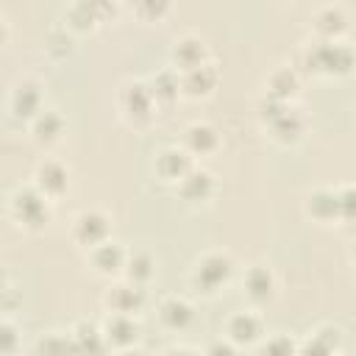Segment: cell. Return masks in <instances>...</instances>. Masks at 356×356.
Wrapping results in <instances>:
<instances>
[{"label": "cell", "mask_w": 356, "mask_h": 356, "mask_svg": "<svg viewBox=\"0 0 356 356\" xmlns=\"http://www.w3.org/2000/svg\"><path fill=\"white\" fill-rule=\"evenodd\" d=\"M3 334H0V339H3V353L6 356H14V350H17V325L11 323V317H6L3 320V328H0Z\"/></svg>", "instance_id": "obj_33"}, {"label": "cell", "mask_w": 356, "mask_h": 356, "mask_svg": "<svg viewBox=\"0 0 356 356\" xmlns=\"http://www.w3.org/2000/svg\"><path fill=\"white\" fill-rule=\"evenodd\" d=\"M161 356H203V353H197V350H192V348H186V345H172V348H167Z\"/></svg>", "instance_id": "obj_36"}, {"label": "cell", "mask_w": 356, "mask_h": 356, "mask_svg": "<svg viewBox=\"0 0 356 356\" xmlns=\"http://www.w3.org/2000/svg\"><path fill=\"white\" fill-rule=\"evenodd\" d=\"M125 261H128V250L117 239H108V242H103V245H97L86 253V264H92V270L97 275H106V278L122 275Z\"/></svg>", "instance_id": "obj_13"}, {"label": "cell", "mask_w": 356, "mask_h": 356, "mask_svg": "<svg viewBox=\"0 0 356 356\" xmlns=\"http://www.w3.org/2000/svg\"><path fill=\"white\" fill-rule=\"evenodd\" d=\"M345 28H348V17L342 6H320L312 14V31L317 33V42H339Z\"/></svg>", "instance_id": "obj_18"}, {"label": "cell", "mask_w": 356, "mask_h": 356, "mask_svg": "<svg viewBox=\"0 0 356 356\" xmlns=\"http://www.w3.org/2000/svg\"><path fill=\"white\" fill-rule=\"evenodd\" d=\"M147 86H150L156 103H164V106H167V103H172V100L181 97V75H178L172 67L159 70V72L147 81Z\"/></svg>", "instance_id": "obj_27"}, {"label": "cell", "mask_w": 356, "mask_h": 356, "mask_svg": "<svg viewBox=\"0 0 356 356\" xmlns=\"http://www.w3.org/2000/svg\"><path fill=\"white\" fill-rule=\"evenodd\" d=\"M356 64V53L345 42H314L306 50V67L320 75H345Z\"/></svg>", "instance_id": "obj_4"}, {"label": "cell", "mask_w": 356, "mask_h": 356, "mask_svg": "<svg viewBox=\"0 0 356 356\" xmlns=\"http://www.w3.org/2000/svg\"><path fill=\"white\" fill-rule=\"evenodd\" d=\"M181 147H184L192 159L211 156V153L220 147V134H217V128L209 125V122H189V125L184 128Z\"/></svg>", "instance_id": "obj_15"}, {"label": "cell", "mask_w": 356, "mask_h": 356, "mask_svg": "<svg viewBox=\"0 0 356 356\" xmlns=\"http://www.w3.org/2000/svg\"><path fill=\"white\" fill-rule=\"evenodd\" d=\"M181 75V95L184 97H209L214 89H217V81H220V72L214 67V61H206L195 70H186V72H178Z\"/></svg>", "instance_id": "obj_16"}, {"label": "cell", "mask_w": 356, "mask_h": 356, "mask_svg": "<svg viewBox=\"0 0 356 356\" xmlns=\"http://www.w3.org/2000/svg\"><path fill=\"white\" fill-rule=\"evenodd\" d=\"M147 295H145V286H136L131 281H117V284H108V289L103 292V306L108 314H134L142 312Z\"/></svg>", "instance_id": "obj_10"}, {"label": "cell", "mask_w": 356, "mask_h": 356, "mask_svg": "<svg viewBox=\"0 0 356 356\" xmlns=\"http://www.w3.org/2000/svg\"><path fill=\"white\" fill-rule=\"evenodd\" d=\"M350 261H353V267H356V245H353V250H350Z\"/></svg>", "instance_id": "obj_38"}, {"label": "cell", "mask_w": 356, "mask_h": 356, "mask_svg": "<svg viewBox=\"0 0 356 356\" xmlns=\"http://www.w3.org/2000/svg\"><path fill=\"white\" fill-rule=\"evenodd\" d=\"M8 217L25 231H42L53 217V203L33 184H22L8 195Z\"/></svg>", "instance_id": "obj_1"}, {"label": "cell", "mask_w": 356, "mask_h": 356, "mask_svg": "<svg viewBox=\"0 0 356 356\" xmlns=\"http://www.w3.org/2000/svg\"><path fill=\"white\" fill-rule=\"evenodd\" d=\"M100 328H103V337H106V345L111 353L125 350V348H136V342L142 337V325L134 314H108L106 312Z\"/></svg>", "instance_id": "obj_8"}, {"label": "cell", "mask_w": 356, "mask_h": 356, "mask_svg": "<svg viewBox=\"0 0 356 356\" xmlns=\"http://www.w3.org/2000/svg\"><path fill=\"white\" fill-rule=\"evenodd\" d=\"M175 195H178L181 200H186V203H203V200H209V197L214 195V178H211V172L203 170V167L189 170V172L175 184Z\"/></svg>", "instance_id": "obj_19"}, {"label": "cell", "mask_w": 356, "mask_h": 356, "mask_svg": "<svg viewBox=\"0 0 356 356\" xmlns=\"http://www.w3.org/2000/svg\"><path fill=\"white\" fill-rule=\"evenodd\" d=\"M111 356H147L142 348H125V350H117V353H111Z\"/></svg>", "instance_id": "obj_37"}, {"label": "cell", "mask_w": 356, "mask_h": 356, "mask_svg": "<svg viewBox=\"0 0 356 356\" xmlns=\"http://www.w3.org/2000/svg\"><path fill=\"white\" fill-rule=\"evenodd\" d=\"M156 273V261L147 250H128V261H125V281L136 284V286H147L150 278Z\"/></svg>", "instance_id": "obj_28"}, {"label": "cell", "mask_w": 356, "mask_h": 356, "mask_svg": "<svg viewBox=\"0 0 356 356\" xmlns=\"http://www.w3.org/2000/svg\"><path fill=\"white\" fill-rule=\"evenodd\" d=\"M70 239L83 250L89 253L92 248L103 245L111 239V217L100 209H83L75 214L72 225H70Z\"/></svg>", "instance_id": "obj_5"}, {"label": "cell", "mask_w": 356, "mask_h": 356, "mask_svg": "<svg viewBox=\"0 0 356 356\" xmlns=\"http://www.w3.org/2000/svg\"><path fill=\"white\" fill-rule=\"evenodd\" d=\"M300 89V75L295 67H286V64H278L267 78H264V95L267 97H275L281 103H289Z\"/></svg>", "instance_id": "obj_20"}, {"label": "cell", "mask_w": 356, "mask_h": 356, "mask_svg": "<svg viewBox=\"0 0 356 356\" xmlns=\"http://www.w3.org/2000/svg\"><path fill=\"white\" fill-rule=\"evenodd\" d=\"M117 108H120V114H122V120L128 125L145 128V125L153 122L159 103H156L147 81L131 78V81H122L120 89H117Z\"/></svg>", "instance_id": "obj_3"}, {"label": "cell", "mask_w": 356, "mask_h": 356, "mask_svg": "<svg viewBox=\"0 0 356 356\" xmlns=\"http://www.w3.org/2000/svg\"><path fill=\"white\" fill-rule=\"evenodd\" d=\"M28 128H31V139L36 145H44L47 147V145H53V142L61 139V134H64V117L56 108H42L28 122Z\"/></svg>", "instance_id": "obj_23"}, {"label": "cell", "mask_w": 356, "mask_h": 356, "mask_svg": "<svg viewBox=\"0 0 356 356\" xmlns=\"http://www.w3.org/2000/svg\"><path fill=\"white\" fill-rule=\"evenodd\" d=\"M33 353L36 356H78L75 353V342H72V334L67 331H47L36 339L33 345Z\"/></svg>", "instance_id": "obj_29"}, {"label": "cell", "mask_w": 356, "mask_h": 356, "mask_svg": "<svg viewBox=\"0 0 356 356\" xmlns=\"http://www.w3.org/2000/svg\"><path fill=\"white\" fill-rule=\"evenodd\" d=\"M153 170H156L159 181H164V184H178L189 170H195V159H192L184 147H178V145L161 147V150L156 153Z\"/></svg>", "instance_id": "obj_12"}, {"label": "cell", "mask_w": 356, "mask_h": 356, "mask_svg": "<svg viewBox=\"0 0 356 356\" xmlns=\"http://www.w3.org/2000/svg\"><path fill=\"white\" fill-rule=\"evenodd\" d=\"M42 108H44V106H42V83H39V81L25 78V81H19V83L11 89V97H8V111H11V117L31 122Z\"/></svg>", "instance_id": "obj_11"}, {"label": "cell", "mask_w": 356, "mask_h": 356, "mask_svg": "<svg viewBox=\"0 0 356 356\" xmlns=\"http://www.w3.org/2000/svg\"><path fill=\"white\" fill-rule=\"evenodd\" d=\"M306 214L314 220V222H334V220H342L339 217V195L337 189H314L306 195Z\"/></svg>", "instance_id": "obj_24"}, {"label": "cell", "mask_w": 356, "mask_h": 356, "mask_svg": "<svg viewBox=\"0 0 356 356\" xmlns=\"http://www.w3.org/2000/svg\"><path fill=\"white\" fill-rule=\"evenodd\" d=\"M337 195H339V217L345 222H356V184L339 186Z\"/></svg>", "instance_id": "obj_31"}, {"label": "cell", "mask_w": 356, "mask_h": 356, "mask_svg": "<svg viewBox=\"0 0 356 356\" xmlns=\"http://www.w3.org/2000/svg\"><path fill=\"white\" fill-rule=\"evenodd\" d=\"M275 273H273V267L270 264H261V261H256V264H248V270H245V275H242V289H245V295L253 300V303H267L273 295H275Z\"/></svg>", "instance_id": "obj_14"}, {"label": "cell", "mask_w": 356, "mask_h": 356, "mask_svg": "<svg viewBox=\"0 0 356 356\" xmlns=\"http://www.w3.org/2000/svg\"><path fill=\"white\" fill-rule=\"evenodd\" d=\"M234 278V259L222 250H209L200 259H195L192 270H189V284L200 292V295H217L222 292Z\"/></svg>", "instance_id": "obj_2"}, {"label": "cell", "mask_w": 356, "mask_h": 356, "mask_svg": "<svg viewBox=\"0 0 356 356\" xmlns=\"http://www.w3.org/2000/svg\"><path fill=\"white\" fill-rule=\"evenodd\" d=\"M156 317H159V323H161L167 331H184V328L192 325L195 309H192V303H189L186 298H181V295H167V298L159 300Z\"/></svg>", "instance_id": "obj_17"}, {"label": "cell", "mask_w": 356, "mask_h": 356, "mask_svg": "<svg viewBox=\"0 0 356 356\" xmlns=\"http://www.w3.org/2000/svg\"><path fill=\"white\" fill-rule=\"evenodd\" d=\"M264 337H267L264 320H261V314L253 312V309H242V312L231 314L228 323H225V339L234 342L236 348H253V345H259Z\"/></svg>", "instance_id": "obj_7"}, {"label": "cell", "mask_w": 356, "mask_h": 356, "mask_svg": "<svg viewBox=\"0 0 356 356\" xmlns=\"http://www.w3.org/2000/svg\"><path fill=\"white\" fill-rule=\"evenodd\" d=\"M31 184L50 200V203H58L67 189H70V167L58 159H42L33 170V178Z\"/></svg>", "instance_id": "obj_6"}, {"label": "cell", "mask_w": 356, "mask_h": 356, "mask_svg": "<svg viewBox=\"0 0 356 356\" xmlns=\"http://www.w3.org/2000/svg\"><path fill=\"white\" fill-rule=\"evenodd\" d=\"M70 334H72V342H75V353H78V356H106V353H108L103 328H100L97 323L81 320V323L72 325Z\"/></svg>", "instance_id": "obj_22"}, {"label": "cell", "mask_w": 356, "mask_h": 356, "mask_svg": "<svg viewBox=\"0 0 356 356\" xmlns=\"http://www.w3.org/2000/svg\"><path fill=\"white\" fill-rule=\"evenodd\" d=\"M303 131H306V120H303V114H298L292 106H289L284 114H278V117L267 125L270 139H273L275 145H281V147L295 145V142L303 136Z\"/></svg>", "instance_id": "obj_21"}, {"label": "cell", "mask_w": 356, "mask_h": 356, "mask_svg": "<svg viewBox=\"0 0 356 356\" xmlns=\"http://www.w3.org/2000/svg\"><path fill=\"white\" fill-rule=\"evenodd\" d=\"M131 11L139 19H159V17H164L170 11V6L167 3H136V6H131Z\"/></svg>", "instance_id": "obj_32"}, {"label": "cell", "mask_w": 356, "mask_h": 356, "mask_svg": "<svg viewBox=\"0 0 356 356\" xmlns=\"http://www.w3.org/2000/svg\"><path fill=\"white\" fill-rule=\"evenodd\" d=\"M203 356H239V348L234 342H228V339H217V342H211L206 348Z\"/></svg>", "instance_id": "obj_34"}, {"label": "cell", "mask_w": 356, "mask_h": 356, "mask_svg": "<svg viewBox=\"0 0 356 356\" xmlns=\"http://www.w3.org/2000/svg\"><path fill=\"white\" fill-rule=\"evenodd\" d=\"M298 342L289 334H267L256 345V356H298Z\"/></svg>", "instance_id": "obj_30"}, {"label": "cell", "mask_w": 356, "mask_h": 356, "mask_svg": "<svg viewBox=\"0 0 356 356\" xmlns=\"http://www.w3.org/2000/svg\"><path fill=\"white\" fill-rule=\"evenodd\" d=\"M64 28L70 33H86V31H95L97 22L103 19L100 14V3H72L67 11H64Z\"/></svg>", "instance_id": "obj_25"}, {"label": "cell", "mask_w": 356, "mask_h": 356, "mask_svg": "<svg viewBox=\"0 0 356 356\" xmlns=\"http://www.w3.org/2000/svg\"><path fill=\"white\" fill-rule=\"evenodd\" d=\"M337 345H339V331L331 325H320L298 348V356H337Z\"/></svg>", "instance_id": "obj_26"}, {"label": "cell", "mask_w": 356, "mask_h": 356, "mask_svg": "<svg viewBox=\"0 0 356 356\" xmlns=\"http://www.w3.org/2000/svg\"><path fill=\"white\" fill-rule=\"evenodd\" d=\"M58 36H61V31H53V33H50V44H47V50H50L53 56L61 58V56L70 53V42H72V36H70V33H67L64 39H58Z\"/></svg>", "instance_id": "obj_35"}, {"label": "cell", "mask_w": 356, "mask_h": 356, "mask_svg": "<svg viewBox=\"0 0 356 356\" xmlns=\"http://www.w3.org/2000/svg\"><path fill=\"white\" fill-rule=\"evenodd\" d=\"M211 61L209 58V47H206V39L197 36V33H181L172 39V47H170V67L175 72H186V70H195L200 64Z\"/></svg>", "instance_id": "obj_9"}]
</instances>
